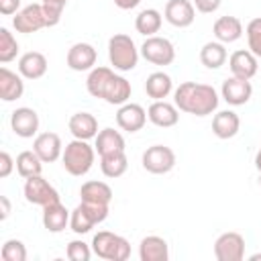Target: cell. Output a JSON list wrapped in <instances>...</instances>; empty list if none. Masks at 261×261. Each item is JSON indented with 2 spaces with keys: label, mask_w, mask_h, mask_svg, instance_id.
I'll return each instance as SVG.
<instances>
[{
  "label": "cell",
  "mask_w": 261,
  "mask_h": 261,
  "mask_svg": "<svg viewBox=\"0 0 261 261\" xmlns=\"http://www.w3.org/2000/svg\"><path fill=\"white\" fill-rule=\"evenodd\" d=\"M108 218V204H94V202H80L69 216V228L75 234L90 232L96 224Z\"/></svg>",
  "instance_id": "cell-5"
},
{
  "label": "cell",
  "mask_w": 261,
  "mask_h": 261,
  "mask_svg": "<svg viewBox=\"0 0 261 261\" xmlns=\"http://www.w3.org/2000/svg\"><path fill=\"white\" fill-rule=\"evenodd\" d=\"M69 133L73 135V139H82V141H90L96 139L98 130V118L90 112H75L71 114L69 122H67Z\"/></svg>",
  "instance_id": "cell-21"
},
{
  "label": "cell",
  "mask_w": 261,
  "mask_h": 261,
  "mask_svg": "<svg viewBox=\"0 0 261 261\" xmlns=\"http://www.w3.org/2000/svg\"><path fill=\"white\" fill-rule=\"evenodd\" d=\"M212 33H214L216 41H220L224 45L226 43H234V41H239L243 37V22L237 16H228V14L226 16H218L214 20Z\"/></svg>",
  "instance_id": "cell-24"
},
{
  "label": "cell",
  "mask_w": 261,
  "mask_h": 261,
  "mask_svg": "<svg viewBox=\"0 0 261 261\" xmlns=\"http://www.w3.org/2000/svg\"><path fill=\"white\" fill-rule=\"evenodd\" d=\"M47 57L41 51H27L18 59V73L24 80H41L47 73Z\"/></svg>",
  "instance_id": "cell-20"
},
{
  "label": "cell",
  "mask_w": 261,
  "mask_h": 261,
  "mask_svg": "<svg viewBox=\"0 0 261 261\" xmlns=\"http://www.w3.org/2000/svg\"><path fill=\"white\" fill-rule=\"evenodd\" d=\"M239 128H241V118L234 110H220L212 118V133L222 141L232 139L239 133Z\"/></svg>",
  "instance_id": "cell-26"
},
{
  "label": "cell",
  "mask_w": 261,
  "mask_h": 261,
  "mask_svg": "<svg viewBox=\"0 0 261 261\" xmlns=\"http://www.w3.org/2000/svg\"><path fill=\"white\" fill-rule=\"evenodd\" d=\"M12 27L16 33H37L41 29L47 27V18H45V12H43V4H29L24 8H20L16 12V16L12 18Z\"/></svg>",
  "instance_id": "cell-10"
},
{
  "label": "cell",
  "mask_w": 261,
  "mask_h": 261,
  "mask_svg": "<svg viewBox=\"0 0 261 261\" xmlns=\"http://www.w3.org/2000/svg\"><path fill=\"white\" fill-rule=\"evenodd\" d=\"M100 169L106 177L110 179H116L120 175H124V171L128 169V159H126V153L120 151V153H112V155H104L100 157Z\"/></svg>",
  "instance_id": "cell-33"
},
{
  "label": "cell",
  "mask_w": 261,
  "mask_h": 261,
  "mask_svg": "<svg viewBox=\"0 0 261 261\" xmlns=\"http://www.w3.org/2000/svg\"><path fill=\"white\" fill-rule=\"evenodd\" d=\"M141 57V49H137L135 41L124 35V33H116L108 39V59L112 69L116 71H130L137 67Z\"/></svg>",
  "instance_id": "cell-3"
},
{
  "label": "cell",
  "mask_w": 261,
  "mask_h": 261,
  "mask_svg": "<svg viewBox=\"0 0 261 261\" xmlns=\"http://www.w3.org/2000/svg\"><path fill=\"white\" fill-rule=\"evenodd\" d=\"M145 122H147V110L141 104L126 102L116 112V124L126 133H139L145 126Z\"/></svg>",
  "instance_id": "cell-15"
},
{
  "label": "cell",
  "mask_w": 261,
  "mask_h": 261,
  "mask_svg": "<svg viewBox=\"0 0 261 261\" xmlns=\"http://www.w3.org/2000/svg\"><path fill=\"white\" fill-rule=\"evenodd\" d=\"M259 186H261V173H259Z\"/></svg>",
  "instance_id": "cell-47"
},
{
  "label": "cell",
  "mask_w": 261,
  "mask_h": 261,
  "mask_svg": "<svg viewBox=\"0 0 261 261\" xmlns=\"http://www.w3.org/2000/svg\"><path fill=\"white\" fill-rule=\"evenodd\" d=\"M33 151L43 163H53L63 155V143L57 133H41L33 141Z\"/></svg>",
  "instance_id": "cell-16"
},
{
  "label": "cell",
  "mask_w": 261,
  "mask_h": 261,
  "mask_svg": "<svg viewBox=\"0 0 261 261\" xmlns=\"http://www.w3.org/2000/svg\"><path fill=\"white\" fill-rule=\"evenodd\" d=\"M139 259L141 261H167L169 259L167 241L157 234L143 237L139 243Z\"/></svg>",
  "instance_id": "cell-22"
},
{
  "label": "cell",
  "mask_w": 261,
  "mask_h": 261,
  "mask_svg": "<svg viewBox=\"0 0 261 261\" xmlns=\"http://www.w3.org/2000/svg\"><path fill=\"white\" fill-rule=\"evenodd\" d=\"M163 16L171 27L188 29L196 20V6L190 0H167Z\"/></svg>",
  "instance_id": "cell-13"
},
{
  "label": "cell",
  "mask_w": 261,
  "mask_h": 261,
  "mask_svg": "<svg viewBox=\"0 0 261 261\" xmlns=\"http://www.w3.org/2000/svg\"><path fill=\"white\" fill-rule=\"evenodd\" d=\"M141 57L153 65H171L173 59H175V47L169 39L165 37H159V35H153V37H147L145 43L141 45Z\"/></svg>",
  "instance_id": "cell-7"
},
{
  "label": "cell",
  "mask_w": 261,
  "mask_h": 261,
  "mask_svg": "<svg viewBox=\"0 0 261 261\" xmlns=\"http://www.w3.org/2000/svg\"><path fill=\"white\" fill-rule=\"evenodd\" d=\"M249 259H251V261H259V259H261V253H253Z\"/></svg>",
  "instance_id": "cell-46"
},
{
  "label": "cell",
  "mask_w": 261,
  "mask_h": 261,
  "mask_svg": "<svg viewBox=\"0 0 261 261\" xmlns=\"http://www.w3.org/2000/svg\"><path fill=\"white\" fill-rule=\"evenodd\" d=\"M161 24H163V16H161V12H159L157 8H145V10H141V12L137 14V18H135V29H137V33H141V35H145V37L157 35L159 29H161Z\"/></svg>",
  "instance_id": "cell-31"
},
{
  "label": "cell",
  "mask_w": 261,
  "mask_h": 261,
  "mask_svg": "<svg viewBox=\"0 0 261 261\" xmlns=\"http://www.w3.org/2000/svg\"><path fill=\"white\" fill-rule=\"evenodd\" d=\"M14 167H16V159H12L8 151H2L0 153V177H8Z\"/></svg>",
  "instance_id": "cell-40"
},
{
  "label": "cell",
  "mask_w": 261,
  "mask_h": 261,
  "mask_svg": "<svg viewBox=\"0 0 261 261\" xmlns=\"http://www.w3.org/2000/svg\"><path fill=\"white\" fill-rule=\"evenodd\" d=\"M16 55H18V43H16L14 35L6 27H2L0 29V61L2 63H8Z\"/></svg>",
  "instance_id": "cell-35"
},
{
  "label": "cell",
  "mask_w": 261,
  "mask_h": 261,
  "mask_svg": "<svg viewBox=\"0 0 261 261\" xmlns=\"http://www.w3.org/2000/svg\"><path fill=\"white\" fill-rule=\"evenodd\" d=\"M94 161H96V147H92L88 141L73 139L63 147L61 163L69 175H75V177L86 175L92 169Z\"/></svg>",
  "instance_id": "cell-2"
},
{
  "label": "cell",
  "mask_w": 261,
  "mask_h": 261,
  "mask_svg": "<svg viewBox=\"0 0 261 261\" xmlns=\"http://www.w3.org/2000/svg\"><path fill=\"white\" fill-rule=\"evenodd\" d=\"M141 0H114V4L120 8V10H133L139 6Z\"/></svg>",
  "instance_id": "cell-43"
},
{
  "label": "cell",
  "mask_w": 261,
  "mask_h": 261,
  "mask_svg": "<svg viewBox=\"0 0 261 261\" xmlns=\"http://www.w3.org/2000/svg\"><path fill=\"white\" fill-rule=\"evenodd\" d=\"M147 118L159 128H169L179 122V108L165 100H153L147 108Z\"/></svg>",
  "instance_id": "cell-17"
},
{
  "label": "cell",
  "mask_w": 261,
  "mask_h": 261,
  "mask_svg": "<svg viewBox=\"0 0 261 261\" xmlns=\"http://www.w3.org/2000/svg\"><path fill=\"white\" fill-rule=\"evenodd\" d=\"M255 167H257V171L261 173V147H259V151L255 153Z\"/></svg>",
  "instance_id": "cell-45"
},
{
  "label": "cell",
  "mask_w": 261,
  "mask_h": 261,
  "mask_svg": "<svg viewBox=\"0 0 261 261\" xmlns=\"http://www.w3.org/2000/svg\"><path fill=\"white\" fill-rule=\"evenodd\" d=\"M220 4H222V0H194L196 10L202 12V14H212V12H216V10L220 8Z\"/></svg>",
  "instance_id": "cell-41"
},
{
  "label": "cell",
  "mask_w": 261,
  "mask_h": 261,
  "mask_svg": "<svg viewBox=\"0 0 261 261\" xmlns=\"http://www.w3.org/2000/svg\"><path fill=\"white\" fill-rule=\"evenodd\" d=\"M94 147H96V153L100 157L120 153V151H124V137L120 135V130H114L112 126H106L96 135Z\"/></svg>",
  "instance_id": "cell-27"
},
{
  "label": "cell",
  "mask_w": 261,
  "mask_h": 261,
  "mask_svg": "<svg viewBox=\"0 0 261 261\" xmlns=\"http://www.w3.org/2000/svg\"><path fill=\"white\" fill-rule=\"evenodd\" d=\"M16 171L20 177H33V175H41L43 171V161L35 151H20L16 155Z\"/></svg>",
  "instance_id": "cell-34"
},
{
  "label": "cell",
  "mask_w": 261,
  "mask_h": 261,
  "mask_svg": "<svg viewBox=\"0 0 261 261\" xmlns=\"http://www.w3.org/2000/svg\"><path fill=\"white\" fill-rule=\"evenodd\" d=\"M41 4H43L45 18H47V27H55V24H59L67 0H43Z\"/></svg>",
  "instance_id": "cell-39"
},
{
  "label": "cell",
  "mask_w": 261,
  "mask_h": 261,
  "mask_svg": "<svg viewBox=\"0 0 261 261\" xmlns=\"http://www.w3.org/2000/svg\"><path fill=\"white\" fill-rule=\"evenodd\" d=\"M130 94H133V86H130V82H128L126 77L114 73V75L106 82V86H104L102 100L108 102V104H112V106H122V104L128 102Z\"/></svg>",
  "instance_id": "cell-19"
},
{
  "label": "cell",
  "mask_w": 261,
  "mask_h": 261,
  "mask_svg": "<svg viewBox=\"0 0 261 261\" xmlns=\"http://www.w3.org/2000/svg\"><path fill=\"white\" fill-rule=\"evenodd\" d=\"M214 257L218 261H243L245 259V237L239 232H222L214 241Z\"/></svg>",
  "instance_id": "cell-9"
},
{
  "label": "cell",
  "mask_w": 261,
  "mask_h": 261,
  "mask_svg": "<svg viewBox=\"0 0 261 261\" xmlns=\"http://www.w3.org/2000/svg\"><path fill=\"white\" fill-rule=\"evenodd\" d=\"M253 96V86L249 80H241V77H226L222 82V88H220V98L230 104V106H243L251 100Z\"/></svg>",
  "instance_id": "cell-11"
},
{
  "label": "cell",
  "mask_w": 261,
  "mask_h": 261,
  "mask_svg": "<svg viewBox=\"0 0 261 261\" xmlns=\"http://www.w3.org/2000/svg\"><path fill=\"white\" fill-rule=\"evenodd\" d=\"M259 57H255L249 49H239L234 51L230 57H228V67H230V73L234 77H241V80H251L257 71H259Z\"/></svg>",
  "instance_id": "cell-18"
},
{
  "label": "cell",
  "mask_w": 261,
  "mask_h": 261,
  "mask_svg": "<svg viewBox=\"0 0 261 261\" xmlns=\"http://www.w3.org/2000/svg\"><path fill=\"white\" fill-rule=\"evenodd\" d=\"M18 8H20V0H0V14L4 16L16 14Z\"/></svg>",
  "instance_id": "cell-42"
},
{
  "label": "cell",
  "mask_w": 261,
  "mask_h": 261,
  "mask_svg": "<svg viewBox=\"0 0 261 261\" xmlns=\"http://www.w3.org/2000/svg\"><path fill=\"white\" fill-rule=\"evenodd\" d=\"M114 75V69L112 67H106V65H98L94 69H90L88 73V80H86V90L90 96L94 98H102V92H104V86L106 82Z\"/></svg>",
  "instance_id": "cell-32"
},
{
  "label": "cell",
  "mask_w": 261,
  "mask_h": 261,
  "mask_svg": "<svg viewBox=\"0 0 261 261\" xmlns=\"http://www.w3.org/2000/svg\"><path fill=\"white\" fill-rule=\"evenodd\" d=\"M0 206H2V214H0V218L6 220V218L10 216V202H8L6 196H0Z\"/></svg>",
  "instance_id": "cell-44"
},
{
  "label": "cell",
  "mask_w": 261,
  "mask_h": 261,
  "mask_svg": "<svg viewBox=\"0 0 261 261\" xmlns=\"http://www.w3.org/2000/svg\"><path fill=\"white\" fill-rule=\"evenodd\" d=\"M145 92L153 100H165L173 92V82L165 71H153L145 80Z\"/></svg>",
  "instance_id": "cell-28"
},
{
  "label": "cell",
  "mask_w": 261,
  "mask_h": 261,
  "mask_svg": "<svg viewBox=\"0 0 261 261\" xmlns=\"http://www.w3.org/2000/svg\"><path fill=\"white\" fill-rule=\"evenodd\" d=\"M226 59H228V53H226L224 43H220V41H208V43H204L202 49H200V61H202V65L208 67V69H218V67H222V65L226 63Z\"/></svg>",
  "instance_id": "cell-29"
},
{
  "label": "cell",
  "mask_w": 261,
  "mask_h": 261,
  "mask_svg": "<svg viewBox=\"0 0 261 261\" xmlns=\"http://www.w3.org/2000/svg\"><path fill=\"white\" fill-rule=\"evenodd\" d=\"M24 198L29 204H37V206H49L53 202H59V194L57 190L43 177V175H33L24 179Z\"/></svg>",
  "instance_id": "cell-8"
},
{
  "label": "cell",
  "mask_w": 261,
  "mask_h": 261,
  "mask_svg": "<svg viewBox=\"0 0 261 261\" xmlns=\"http://www.w3.org/2000/svg\"><path fill=\"white\" fill-rule=\"evenodd\" d=\"M175 153L171 147L167 145H151L143 151V157H141V163L143 167L153 173V175H163V173H169L173 167H175Z\"/></svg>",
  "instance_id": "cell-6"
},
{
  "label": "cell",
  "mask_w": 261,
  "mask_h": 261,
  "mask_svg": "<svg viewBox=\"0 0 261 261\" xmlns=\"http://www.w3.org/2000/svg\"><path fill=\"white\" fill-rule=\"evenodd\" d=\"M92 253H94L92 247H90L88 243L80 241V239L69 241V243H67V249H65V255H67L69 261H90Z\"/></svg>",
  "instance_id": "cell-38"
},
{
  "label": "cell",
  "mask_w": 261,
  "mask_h": 261,
  "mask_svg": "<svg viewBox=\"0 0 261 261\" xmlns=\"http://www.w3.org/2000/svg\"><path fill=\"white\" fill-rule=\"evenodd\" d=\"M24 77L8 67H0V98L4 102H14L24 94Z\"/></svg>",
  "instance_id": "cell-23"
},
{
  "label": "cell",
  "mask_w": 261,
  "mask_h": 261,
  "mask_svg": "<svg viewBox=\"0 0 261 261\" xmlns=\"http://www.w3.org/2000/svg\"><path fill=\"white\" fill-rule=\"evenodd\" d=\"M247 43H249V51L255 55V57H261V16L249 20L247 29Z\"/></svg>",
  "instance_id": "cell-37"
},
{
  "label": "cell",
  "mask_w": 261,
  "mask_h": 261,
  "mask_svg": "<svg viewBox=\"0 0 261 261\" xmlns=\"http://www.w3.org/2000/svg\"><path fill=\"white\" fill-rule=\"evenodd\" d=\"M10 128L20 139H33L39 130V114L29 106L16 108L10 114Z\"/></svg>",
  "instance_id": "cell-12"
},
{
  "label": "cell",
  "mask_w": 261,
  "mask_h": 261,
  "mask_svg": "<svg viewBox=\"0 0 261 261\" xmlns=\"http://www.w3.org/2000/svg\"><path fill=\"white\" fill-rule=\"evenodd\" d=\"M2 261H27V247L18 239H8L0 249Z\"/></svg>",
  "instance_id": "cell-36"
},
{
  "label": "cell",
  "mask_w": 261,
  "mask_h": 261,
  "mask_svg": "<svg viewBox=\"0 0 261 261\" xmlns=\"http://www.w3.org/2000/svg\"><path fill=\"white\" fill-rule=\"evenodd\" d=\"M96 59H98V53L90 43H73L65 57L67 67L71 71H90L96 67Z\"/></svg>",
  "instance_id": "cell-14"
},
{
  "label": "cell",
  "mask_w": 261,
  "mask_h": 261,
  "mask_svg": "<svg viewBox=\"0 0 261 261\" xmlns=\"http://www.w3.org/2000/svg\"><path fill=\"white\" fill-rule=\"evenodd\" d=\"M220 96L208 84L184 82L173 90V104L188 114L194 116H208L218 108Z\"/></svg>",
  "instance_id": "cell-1"
},
{
  "label": "cell",
  "mask_w": 261,
  "mask_h": 261,
  "mask_svg": "<svg viewBox=\"0 0 261 261\" xmlns=\"http://www.w3.org/2000/svg\"><path fill=\"white\" fill-rule=\"evenodd\" d=\"M80 196H82V202H94V204H108L110 206V202H112V188L106 181L92 179V181H86L82 186Z\"/></svg>",
  "instance_id": "cell-30"
},
{
  "label": "cell",
  "mask_w": 261,
  "mask_h": 261,
  "mask_svg": "<svg viewBox=\"0 0 261 261\" xmlns=\"http://www.w3.org/2000/svg\"><path fill=\"white\" fill-rule=\"evenodd\" d=\"M92 251L96 257L106 259V261H126L130 257L128 241L116 232H110V230H100L94 234Z\"/></svg>",
  "instance_id": "cell-4"
},
{
  "label": "cell",
  "mask_w": 261,
  "mask_h": 261,
  "mask_svg": "<svg viewBox=\"0 0 261 261\" xmlns=\"http://www.w3.org/2000/svg\"><path fill=\"white\" fill-rule=\"evenodd\" d=\"M69 216L71 212L59 202H53L49 206H43V226L49 232H61L69 226Z\"/></svg>",
  "instance_id": "cell-25"
}]
</instances>
